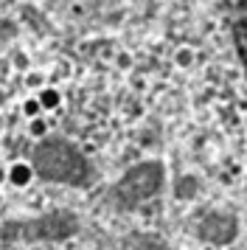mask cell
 Here are the masks:
<instances>
[{"label": "cell", "mask_w": 247, "mask_h": 250, "mask_svg": "<svg viewBox=\"0 0 247 250\" xmlns=\"http://www.w3.org/2000/svg\"><path fill=\"white\" fill-rule=\"evenodd\" d=\"M42 73H37V70H28L25 73V87H31V90H42L45 84H42Z\"/></svg>", "instance_id": "52a82bcc"}, {"label": "cell", "mask_w": 247, "mask_h": 250, "mask_svg": "<svg viewBox=\"0 0 247 250\" xmlns=\"http://www.w3.org/2000/svg\"><path fill=\"white\" fill-rule=\"evenodd\" d=\"M3 102H6V93L0 90V104H3Z\"/></svg>", "instance_id": "4fadbf2b"}, {"label": "cell", "mask_w": 247, "mask_h": 250, "mask_svg": "<svg viewBox=\"0 0 247 250\" xmlns=\"http://www.w3.org/2000/svg\"><path fill=\"white\" fill-rule=\"evenodd\" d=\"M31 180H34V169L25 163V160H17V163H11V166H9V183H11V186L25 188Z\"/></svg>", "instance_id": "7a4b0ae2"}, {"label": "cell", "mask_w": 247, "mask_h": 250, "mask_svg": "<svg viewBox=\"0 0 247 250\" xmlns=\"http://www.w3.org/2000/svg\"><path fill=\"white\" fill-rule=\"evenodd\" d=\"M191 183H194V177L180 180V186H177V194H180V197H191V194H194V186H191Z\"/></svg>", "instance_id": "9c48e42d"}, {"label": "cell", "mask_w": 247, "mask_h": 250, "mask_svg": "<svg viewBox=\"0 0 247 250\" xmlns=\"http://www.w3.org/2000/svg\"><path fill=\"white\" fill-rule=\"evenodd\" d=\"M3 183H9V169L0 166V186H3Z\"/></svg>", "instance_id": "8fae6325"}, {"label": "cell", "mask_w": 247, "mask_h": 250, "mask_svg": "<svg viewBox=\"0 0 247 250\" xmlns=\"http://www.w3.org/2000/svg\"><path fill=\"white\" fill-rule=\"evenodd\" d=\"M115 65L121 70H129L132 68V57H129V54H118V57H115Z\"/></svg>", "instance_id": "30bf717a"}, {"label": "cell", "mask_w": 247, "mask_h": 250, "mask_svg": "<svg viewBox=\"0 0 247 250\" xmlns=\"http://www.w3.org/2000/svg\"><path fill=\"white\" fill-rule=\"evenodd\" d=\"M11 65H14L17 70H22V73H28V57H25L22 51H17V54H14V59H11Z\"/></svg>", "instance_id": "ba28073f"}, {"label": "cell", "mask_w": 247, "mask_h": 250, "mask_svg": "<svg viewBox=\"0 0 247 250\" xmlns=\"http://www.w3.org/2000/svg\"><path fill=\"white\" fill-rule=\"evenodd\" d=\"M197 233L208 242H216V245L230 242L236 236V219L230 214H208L197 222Z\"/></svg>", "instance_id": "6da1fadb"}, {"label": "cell", "mask_w": 247, "mask_h": 250, "mask_svg": "<svg viewBox=\"0 0 247 250\" xmlns=\"http://www.w3.org/2000/svg\"><path fill=\"white\" fill-rule=\"evenodd\" d=\"M37 99H40V104H42V110H59L62 93L56 90V87H42V90H37Z\"/></svg>", "instance_id": "3957f363"}, {"label": "cell", "mask_w": 247, "mask_h": 250, "mask_svg": "<svg viewBox=\"0 0 247 250\" xmlns=\"http://www.w3.org/2000/svg\"><path fill=\"white\" fill-rule=\"evenodd\" d=\"M28 132H31L34 138H42L45 132H48V121H45L42 115H40V118H31V124H28Z\"/></svg>", "instance_id": "5b68a950"}, {"label": "cell", "mask_w": 247, "mask_h": 250, "mask_svg": "<svg viewBox=\"0 0 247 250\" xmlns=\"http://www.w3.org/2000/svg\"><path fill=\"white\" fill-rule=\"evenodd\" d=\"M22 115H25L28 121L42 115V104H40V99H37V96H31V99H25V102H22Z\"/></svg>", "instance_id": "277c9868"}, {"label": "cell", "mask_w": 247, "mask_h": 250, "mask_svg": "<svg viewBox=\"0 0 247 250\" xmlns=\"http://www.w3.org/2000/svg\"><path fill=\"white\" fill-rule=\"evenodd\" d=\"M174 62H177L180 68H191V62H194V51H191V48H180L177 54H174Z\"/></svg>", "instance_id": "8992f818"}, {"label": "cell", "mask_w": 247, "mask_h": 250, "mask_svg": "<svg viewBox=\"0 0 247 250\" xmlns=\"http://www.w3.org/2000/svg\"><path fill=\"white\" fill-rule=\"evenodd\" d=\"M3 126H6V118H3V113H0V132H3Z\"/></svg>", "instance_id": "7c38bea8"}]
</instances>
